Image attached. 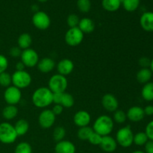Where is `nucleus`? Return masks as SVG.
Returning a JSON list of instances; mask_svg holds the SVG:
<instances>
[{
	"mask_svg": "<svg viewBox=\"0 0 153 153\" xmlns=\"http://www.w3.org/2000/svg\"><path fill=\"white\" fill-rule=\"evenodd\" d=\"M31 100L34 105L39 108L48 107L53 102V93L46 87H40L34 91Z\"/></svg>",
	"mask_w": 153,
	"mask_h": 153,
	"instance_id": "f257e3e1",
	"label": "nucleus"
},
{
	"mask_svg": "<svg viewBox=\"0 0 153 153\" xmlns=\"http://www.w3.org/2000/svg\"><path fill=\"white\" fill-rule=\"evenodd\" d=\"M114 120L108 115H101L98 117L94 122L93 129L101 136L109 135L114 129Z\"/></svg>",
	"mask_w": 153,
	"mask_h": 153,
	"instance_id": "f03ea898",
	"label": "nucleus"
},
{
	"mask_svg": "<svg viewBox=\"0 0 153 153\" xmlns=\"http://www.w3.org/2000/svg\"><path fill=\"white\" fill-rule=\"evenodd\" d=\"M18 135L14 126L8 122L0 123V142L4 144H11L14 143Z\"/></svg>",
	"mask_w": 153,
	"mask_h": 153,
	"instance_id": "7ed1b4c3",
	"label": "nucleus"
},
{
	"mask_svg": "<svg viewBox=\"0 0 153 153\" xmlns=\"http://www.w3.org/2000/svg\"><path fill=\"white\" fill-rule=\"evenodd\" d=\"M134 134L130 126L120 128L116 134L117 143L122 147L127 148L132 145Z\"/></svg>",
	"mask_w": 153,
	"mask_h": 153,
	"instance_id": "20e7f679",
	"label": "nucleus"
},
{
	"mask_svg": "<svg viewBox=\"0 0 153 153\" xmlns=\"http://www.w3.org/2000/svg\"><path fill=\"white\" fill-rule=\"evenodd\" d=\"M48 88L53 94L64 93L68 86L67 78L61 74H55L49 79Z\"/></svg>",
	"mask_w": 153,
	"mask_h": 153,
	"instance_id": "39448f33",
	"label": "nucleus"
},
{
	"mask_svg": "<svg viewBox=\"0 0 153 153\" xmlns=\"http://www.w3.org/2000/svg\"><path fill=\"white\" fill-rule=\"evenodd\" d=\"M11 79L13 86L16 87L20 90L28 88L31 85V81H32L30 73H28L25 70H22V71L16 70L11 75Z\"/></svg>",
	"mask_w": 153,
	"mask_h": 153,
	"instance_id": "423d86ee",
	"label": "nucleus"
},
{
	"mask_svg": "<svg viewBox=\"0 0 153 153\" xmlns=\"http://www.w3.org/2000/svg\"><path fill=\"white\" fill-rule=\"evenodd\" d=\"M64 39L67 45L70 46H79L84 39V33L79 28V27L70 28L66 32Z\"/></svg>",
	"mask_w": 153,
	"mask_h": 153,
	"instance_id": "0eeeda50",
	"label": "nucleus"
},
{
	"mask_svg": "<svg viewBox=\"0 0 153 153\" xmlns=\"http://www.w3.org/2000/svg\"><path fill=\"white\" fill-rule=\"evenodd\" d=\"M22 99V92L21 90L13 85L6 88L4 92V100L7 105H16Z\"/></svg>",
	"mask_w": 153,
	"mask_h": 153,
	"instance_id": "6e6552de",
	"label": "nucleus"
},
{
	"mask_svg": "<svg viewBox=\"0 0 153 153\" xmlns=\"http://www.w3.org/2000/svg\"><path fill=\"white\" fill-rule=\"evenodd\" d=\"M32 23L37 29L43 31L46 30L50 26L51 19L46 12L38 10L33 15Z\"/></svg>",
	"mask_w": 153,
	"mask_h": 153,
	"instance_id": "1a4fd4ad",
	"label": "nucleus"
},
{
	"mask_svg": "<svg viewBox=\"0 0 153 153\" xmlns=\"http://www.w3.org/2000/svg\"><path fill=\"white\" fill-rule=\"evenodd\" d=\"M21 61L23 63L25 67H34L37 66L39 61V55L34 49L28 48L22 51L21 54Z\"/></svg>",
	"mask_w": 153,
	"mask_h": 153,
	"instance_id": "9d476101",
	"label": "nucleus"
},
{
	"mask_svg": "<svg viewBox=\"0 0 153 153\" xmlns=\"http://www.w3.org/2000/svg\"><path fill=\"white\" fill-rule=\"evenodd\" d=\"M56 116L50 109H45L38 117L39 125L43 128H49L54 125Z\"/></svg>",
	"mask_w": 153,
	"mask_h": 153,
	"instance_id": "9b49d317",
	"label": "nucleus"
},
{
	"mask_svg": "<svg viewBox=\"0 0 153 153\" xmlns=\"http://www.w3.org/2000/svg\"><path fill=\"white\" fill-rule=\"evenodd\" d=\"M102 105L104 109L108 111L114 112L118 109L119 102L114 95L112 94H106L102 99Z\"/></svg>",
	"mask_w": 153,
	"mask_h": 153,
	"instance_id": "f8f14e48",
	"label": "nucleus"
},
{
	"mask_svg": "<svg viewBox=\"0 0 153 153\" xmlns=\"http://www.w3.org/2000/svg\"><path fill=\"white\" fill-rule=\"evenodd\" d=\"M91 120V114L87 111L81 110L76 112L73 117V122L75 125L79 128L88 126Z\"/></svg>",
	"mask_w": 153,
	"mask_h": 153,
	"instance_id": "ddd939ff",
	"label": "nucleus"
},
{
	"mask_svg": "<svg viewBox=\"0 0 153 153\" xmlns=\"http://www.w3.org/2000/svg\"><path fill=\"white\" fill-rule=\"evenodd\" d=\"M57 70H58V74L62 76H67L70 75L74 70V64L73 61L68 58H64L61 60L57 64Z\"/></svg>",
	"mask_w": 153,
	"mask_h": 153,
	"instance_id": "4468645a",
	"label": "nucleus"
},
{
	"mask_svg": "<svg viewBox=\"0 0 153 153\" xmlns=\"http://www.w3.org/2000/svg\"><path fill=\"white\" fill-rule=\"evenodd\" d=\"M144 111L139 106H132L128 110L126 113L127 119L131 122H140L144 118Z\"/></svg>",
	"mask_w": 153,
	"mask_h": 153,
	"instance_id": "2eb2a0df",
	"label": "nucleus"
},
{
	"mask_svg": "<svg viewBox=\"0 0 153 153\" xmlns=\"http://www.w3.org/2000/svg\"><path fill=\"white\" fill-rule=\"evenodd\" d=\"M100 146L102 148V149L105 152H113L117 149V143L116 139L112 137L111 136L107 135L102 137Z\"/></svg>",
	"mask_w": 153,
	"mask_h": 153,
	"instance_id": "dca6fc26",
	"label": "nucleus"
},
{
	"mask_svg": "<svg viewBox=\"0 0 153 153\" xmlns=\"http://www.w3.org/2000/svg\"><path fill=\"white\" fill-rule=\"evenodd\" d=\"M76 146L70 140L58 142L55 147V153H76Z\"/></svg>",
	"mask_w": 153,
	"mask_h": 153,
	"instance_id": "f3484780",
	"label": "nucleus"
},
{
	"mask_svg": "<svg viewBox=\"0 0 153 153\" xmlns=\"http://www.w3.org/2000/svg\"><path fill=\"white\" fill-rule=\"evenodd\" d=\"M141 28L148 32L153 31V12L147 11L141 15L140 19Z\"/></svg>",
	"mask_w": 153,
	"mask_h": 153,
	"instance_id": "a211bd4d",
	"label": "nucleus"
},
{
	"mask_svg": "<svg viewBox=\"0 0 153 153\" xmlns=\"http://www.w3.org/2000/svg\"><path fill=\"white\" fill-rule=\"evenodd\" d=\"M37 66L39 71L43 73H49L55 68V63L52 58H43L41 60H39Z\"/></svg>",
	"mask_w": 153,
	"mask_h": 153,
	"instance_id": "6ab92c4d",
	"label": "nucleus"
},
{
	"mask_svg": "<svg viewBox=\"0 0 153 153\" xmlns=\"http://www.w3.org/2000/svg\"><path fill=\"white\" fill-rule=\"evenodd\" d=\"M78 27L84 34H90L95 29V23L90 18H83L80 19Z\"/></svg>",
	"mask_w": 153,
	"mask_h": 153,
	"instance_id": "aec40b11",
	"label": "nucleus"
},
{
	"mask_svg": "<svg viewBox=\"0 0 153 153\" xmlns=\"http://www.w3.org/2000/svg\"><path fill=\"white\" fill-rule=\"evenodd\" d=\"M152 73L149 68H141L136 75L137 82L140 84H146L152 79Z\"/></svg>",
	"mask_w": 153,
	"mask_h": 153,
	"instance_id": "412c9836",
	"label": "nucleus"
},
{
	"mask_svg": "<svg viewBox=\"0 0 153 153\" xmlns=\"http://www.w3.org/2000/svg\"><path fill=\"white\" fill-rule=\"evenodd\" d=\"M2 117L6 120H11L14 119L18 114V108L16 105H7L3 108L2 110Z\"/></svg>",
	"mask_w": 153,
	"mask_h": 153,
	"instance_id": "4be33fe9",
	"label": "nucleus"
},
{
	"mask_svg": "<svg viewBox=\"0 0 153 153\" xmlns=\"http://www.w3.org/2000/svg\"><path fill=\"white\" fill-rule=\"evenodd\" d=\"M13 126L18 136L25 135L29 129V123L25 119H20L16 121Z\"/></svg>",
	"mask_w": 153,
	"mask_h": 153,
	"instance_id": "5701e85b",
	"label": "nucleus"
},
{
	"mask_svg": "<svg viewBox=\"0 0 153 153\" xmlns=\"http://www.w3.org/2000/svg\"><path fill=\"white\" fill-rule=\"evenodd\" d=\"M31 43H32V38L28 33H22L18 37V46L22 50H25L30 48Z\"/></svg>",
	"mask_w": 153,
	"mask_h": 153,
	"instance_id": "b1692460",
	"label": "nucleus"
},
{
	"mask_svg": "<svg viewBox=\"0 0 153 153\" xmlns=\"http://www.w3.org/2000/svg\"><path fill=\"white\" fill-rule=\"evenodd\" d=\"M121 2L120 0H102V5L103 8L108 12L117 11L120 7Z\"/></svg>",
	"mask_w": 153,
	"mask_h": 153,
	"instance_id": "393cba45",
	"label": "nucleus"
},
{
	"mask_svg": "<svg viewBox=\"0 0 153 153\" xmlns=\"http://www.w3.org/2000/svg\"><path fill=\"white\" fill-rule=\"evenodd\" d=\"M141 96L146 101H153V82H148L143 85L141 91Z\"/></svg>",
	"mask_w": 153,
	"mask_h": 153,
	"instance_id": "a878e982",
	"label": "nucleus"
},
{
	"mask_svg": "<svg viewBox=\"0 0 153 153\" xmlns=\"http://www.w3.org/2000/svg\"><path fill=\"white\" fill-rule=\"evenodd\" d=\"M75 104L74 97L69 93H63L62 98H61V105L66 108H72Z\"/></svg>",
	"mask_w": 153,
	"mask_h": 153,
	"instance_id": "bb28decb",
	"label": "nucleus"
},
{
	"mask_svg": "<svg viewBox=\"0 0 153 153\" xmlns=\"http://www.w3.org/2000/svg\"><path fill=\"white\" fill-rule=\"evenodd\" d=\"M140 1V0H123L122 4L126 11L133 12L138 8Z\"/></svg>",
	"mask_w": 153,
	"mask_h": 153,
	"instance_id": "cd10ccee",
	"label": "nucleus"
},
{
	"mask_svg": "<svg viewBox=\"0 0 153 153\" xmlns=\"http://www.w3.org/2000/svg\"><path fill=\"white\" fill-rule=\"evenodd\" d=\"M94 132V129L93 128H91L88 126L82 127L79 128V131H78L77 135L80 140H88L90 136L92 133Z\"/></svg>",
	"mask_w": 153,
	"mask_h": 153,
	"instance_id": "c85d7f7f",
	"label": "nucleus"
},
{
	"mask_svg": "<svg viewBox=\"0 0 153 153\" xmlns=\"http://www.w3.org/2000/svg\"><path fill=\"white\" fill-rule=\"evenodd\" d=\"M149 140L148 139L147 135L146 133L144 132H140L137 133L136 134H134V140H133V143H134L137 146H144L147 141Z\"/></svg>",
	"mask_w": 153,
	"mask_h": 153,
	"instance_id": "c756f323",
	"label": "nucleus"
},
{
	"mask_svg": "<svg viewBox=\"0 0 153 153\" xmlns=\"http://www.w3.org/2000/svg\"><path fill=\"white\" fill-rule=\"evenodd\" d=\"M14 153H32V148L27 142H21L16 145Z\"/></svg>",
	"mask_w": 153,
	"mask_h": 153,
	"instance_id": "7c9ffc66",
	"label": "nucleus"
},
{
	"mask_svg": "<svg viewBox=\"0 0 153 153\" xmlns=\"http://www.w3.org/2000/svg\"><path fill=\"white\" fill-rule=\"evenodd\" d=\"M66 135V130L64 127L58 126L53 131V138L55 141L59 142L64 140Z\"/></svg>",
	"mask_w": 153,
	"mask_h": 153,
	"instance_id": "2f4dec72",
	"label": "nucleus"
},
{
	"mask_svg": "<svg viewBox=\"0 0 153 153\" xmlns=\"http://www.w3.org/2000/svg\"><path fill=\"white\" fill-rule=\"evenodd\" d=\"M11 84V75H10L7 72H4V73L0 74V86L7 88V87L10 86Z\"/></svg>",
	"mask_w": 153,
	"mask_h": 153,
	"instance_id": "473e14b6",
	"label": "nucleus"
},
{
	"mask_svg": "<svg viewBox=\"0 0 153 153\" xmlns=\"http://www.w3.org/2000/svg\"><path fill=\"white\" fill-rule=\"evenodd\" d=\"M77 7L82 13H88L91 7V3L90 0H78Z\"/></svg>",
	"mask_w": 153,
	"mask_h": 153,
	"instance_id": "72a5a7b5",
	"label": "nucleus"
},
{
	"mask_svg": "<svg viewBox=\"0 0 153 153\" xmlns=\"http://www.w3.org/2000/svg\"><path fill=\"white\" fill-rule=\"evenodd\" d=\"M127 119L126 113L122 110H117L114 114V120L117 123H123L126 122Z\"/></svg>",
	"mask_w": 153,
	"mask_h": 153,
	"instance_id": "f704fd0d",
	"label": "nucleus"
},
{
	"mask_svg": "<svg viewBox=\"0 0 153 153\" xmlns=\"http://www.w3.org/2000/svg\"><path fill=\"white\" fill-rule=\"evenodd\" d=\"M79 16L76 14H74V13H72V14H70L68 16H67V25L70 28H75V27H78L79 23Z\"/></svg>",
	"mask_w": 153,
	"mask_h": 153,
	"instance_id": "c9c22d12",
	"label": "nucleus"
},
{
	"mask_svg": "<svg viewBox=\"0 0 153 153\" xmlns=\"http://www.w3.org/2000/svg\"><path fill=\"white\" fill-rule=\"evenodd\" d=\"M102 136H101L98 133L95 132L94 131V132L90 136L89 139H88V141L93 145H95V146H98L99 145L100 146L102 141Z\"/></svg>",
	"mask_w": 153,
	"mask_h": 153,
	"instance_id": "e433bc0d",
	"label": "nucleus"
},
{
	"mask_svg": "<svg viewBox=\"0 0 153 153\" xmlns=\"http://www.w3.org/2000/svg\"><path fill=\"white\" fill-rule=\"evenodd\" d=\"M7 67H8V60L4 55L0 54V74L6 72Z\"/></svg>",
	"mask_w": 153,
	"mask_h": 153,
	"instance_id": "4c0bfd02",
	"label": "nucleus"
},
{
	"mask_svg": "<svg viewBox=\"0 0 153 153\" xmlns=\"http://www.w3.org/2000/svg\"><path fill=\"white\" fill-rule=\"evenodd\" d=\"M145 133L147 135L148 139L149 140H153V120L150 121L146 125L145 128Z\"/></svg>",
	"mask_w": 153,
	"mask_h": 153,
	"instance_id": "58836bf2",
	"label": "nucleus"
},
{
	"mask_svg": "<svg viewBox=\"0 0 153 153\" xmlns=\"http://www.w3.org/2000/svg\"><path fill=\"white\" fill-rule=\"evenodd\" d=\"M10 55L13 58H17V57H20L21 54H22V49L19 47V46H13L11 49L9 51Z\"/></svg>",
	"mask_w": 153,
	"mask_h": 153,
	"instance_id": "ea45409f",
	"label": "nucleus"
},
{
	"mask_svg": "<svg viewBox=\"0 0 153 153\" xmlns=\"http://www.w3.org/2000/svg\"><path fill=\"white\" fill-rule=\"evenodd\" d=\"M151 60L146 57H143L139 60V64L142 67V68H148L150 66Z\"/></svg>",
	"mask_w": 153,
	"mask_h": 153,
	"instance_id": "a19ab883",
	"label": "nucleus"
},
{
	"mask_svg": "<svg viewBox=\"0 0 153 153\" xmlns=\"http://www.w3.org/2000/svg\"><path fill=\"white\" fill-rule=\"evenodd\" d=\"M52 112L55 114V116L57 115H61L62 114L63 111H64V107H63L61 105L59 104H55V106L53 107V108L52 109Z\"/></svg>",
	"mask_w": 153,
	"mask_h": 153,
	"instance_id": "79ce46f5",
	"label": "nucleus"
},
{
	"mask_svg": "<svg viewBox=\"0 0 153 153\" xmlns=\"http://www.w3.org/2000/svg\"><path fill=\"white\" fill-rule=\"evenodd\" d=\"M145 146V153H153V140H148Z\"/></svg>",
	"mask_w": 153,
	"mask_h": 153,
	"instance_id": "37998d69",
	"label": "nucleus"
},
{
	"mask_svg": "<svg viewBox=\"0 0 153 153\" xmlns=\"http://www.w3.org/2000/svg\"><path fill=\"white\" fill-rule=\"evenodd\" d=\"M63 93H55L53 94V103L55 104H61V98Z\"/></svg>",
	"mask_w": 153,
	"mask_h": 153,
	"instance_id": "c03bdc74",
	"label": "nucleus"
},
{
	"mask_svg": "<svg viewBox=\"0 0 153 153\" xmlns=\"http://www.w3.org/2000/svg\"><path fill=\"white\" fill-rule=\"evenodd\" d=\"M144 111L145 115H147V116H152L153 115V105H147L145 107V108L143 109Z\"/></svg>",
	"mask_w": 153,
	"mask_h": 153,
	"instance_id": "a18cd8bd",
	"label": "nucleus"
},
{
	"mask_svg": "<svg viewBox=\"0 0 153 153\" xmlns=\"http://www.w3.org/2000/svg\"><path fill=\"white\" fill-rule=\"evenodd\" d=\"M16 71H22V70H25V65L23 64V63L22 61H19V62L16 63Z\"/></svg>",
	"mask_w": 153,
	"mask_h": 153,
	"instance_id": "49530a36",
	"label": "nucleus"
},
{
	"mask_svg": "<svg viewBox=\"0 0 153 153\" xmlns=\"http://www.w3.org/2000/svg\"><path fill=\"white\" fill-rule=\"evenodd\" d=\"M149 67H150V70L151 71H152V73H153V58L152 60H151V62H150V66H149Z\"/></svg>",
	"mask_w": 153,
	"mask_h": 153,
	"instance_id": "de8ad7c7",
	"label": "nucleus"
},
{
	"mask_svg": "<svg viewBox=\"0 0 153 153\" xmlns=\"http://www.w3.org/2000/svg\"><path fill=\"white\" fill-rule=\"evenodd\" d=\"M131 153H145V152H143V151H141V150H136V151H134V152H133Z\"/></svg>",
	"mask_w": 153,
	"mask_h": 153,
	"instance_id": "09e8293b",
	"label": "nucleus"
},
{
	"mask_svg": "<svg viewBox=\"0 0 153 153\" xmlns=\"http://www.w3.org/2000/svg\"><path fill=\"white\" fill-rule=\"evenodd\" d=\"M38 1H40V2H45V1H48V0H37Z\"/></svg>",
	"mask_w": 153,
	"mask_h": 153,
	"instance_id": "8fccbe9b",
	"label": "nucleus"
}]
</instances>
